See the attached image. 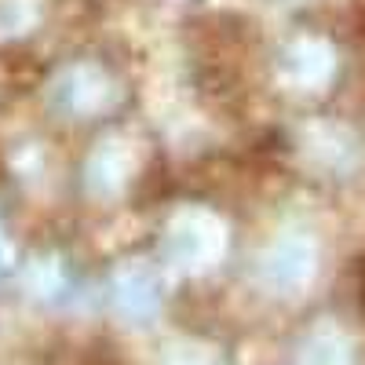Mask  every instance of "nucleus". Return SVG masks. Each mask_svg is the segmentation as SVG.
Returning a JSON list of instances; mask_svg holds the SVG:
<instances>
[{"label": "nucleus", "instance_id": "nucleus-1", "mask_svg": "<svg viewBox=\"0 0 365 365\" xmlns=\"http://www.w3.org/2000/svg\"><path fill=\"white\" fill-rule=\"evenodd\" d=\"M361 303H365V263H361Z\"/></svg>", "mask_w": 365, "mask_h": 365}]
</instances>
